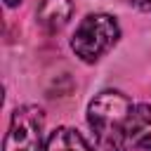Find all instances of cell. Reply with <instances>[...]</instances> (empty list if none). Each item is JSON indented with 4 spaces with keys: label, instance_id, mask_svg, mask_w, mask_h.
I'll list each match as a JSON object with an SVG mask.
<instances>
[{
    "label": "cell",
    "instance_id": "6da1fadb",
    "mask_svg": "<svg viewBox=\"0 0 151 151\" xmlns=\"http://www.w3.org/2000/svg\"><path fill=\"white\" fill-rule=\"evenodd\" d=\"M87 125L97 151H125L151 125V104H134L118 90H104L87 104Z\"/></svg>",
    "mask_w": 151,
    "mask_h": 151
},
{
    "label": "cell",
    "instance_id": "7a4b0ae2",
    "mask_svg": "<svg viewBox=\"0 0 151 151\" xmlns=\"http://www.w3.org/2000/svg\"><path fill=\"white\" fill-rule=\"evenodd\" d=\"M118 38H120V26L116 17L106 12H94L78 24L76 33L71 35V50L85 64H94L109 50H113Z\"/></svg>",
    "mask_w": 151,
    "mask_h": 151
},
{
    "label": "cell",
    "instance_id": "3957f363",
    "mask_svg": "<svg viewBox=\"0 0 151 151\" xmlns=\"http://www.w3.org/2000/svg\"><path fill=\"white\" fill-rule=\"evenodd\" d=\"M45 113L35 104H21L9 118L2 151H40L42 149Z\"/></svg>",
    "mask_w": 151,
    "mask_h": 151
},
{
    "label": "cell",
    "instance_id": "277c9868",
    "mask_svg": "<svg viewBox=\"0 0 151 151\" xmlns=\"http://www.w3.org/2000/svg\"><path fill=\"white\" fill-rule=\"evenodd\" d=\"M73 14V2L71 0H42L38 5V24L47 31V33H54L59 28H64L68 24Z\"/></svg>",
    "mask_w": 151,
    "mask_h": 151
},
{
    "label": "cell",
    "instance_id": "5b68a950",
    "mask_svg": "<svg viewBox=\"0 0 151 151\" xmlns=\"http://www.w3.org/2000/svg\"><path fill=\"white\" fill-rule=\"evenodd\" d=\"M45 151H97L76 127L61 125L50 132L45 142Z\"/></svg>",
    "mask_w": 151,
    "mask_h": 151
},
{
    "label": "cell",
    "instance_id": "8992f818",
    "mask_svg": "<svg viewBox=\"0 0 151 151\" xmlns=\"http://www.w3.org/2000/svg\"><path fill=\"white\" fill-rule=\"evenodd\" d=\"M132 7H137L139 12H149L151 14V0H127Z\"/></svg>",
    "mask_w": 151,
    "mask_h": 151
},
{
    "label": "cell",
    "instance_id": "52a82bcc",
    "mask_svg": "<svg viewBox=\"0 0 151 151\" xmlns=\"http://www.w3.org/2000/svg\"><path fill=\"white\" fill-rule=\"evenodd\" d=\"M137 146H139V149H151V132H144V134L137 139Z\"/></svg>",
    "mask_w": 151,
    "mask_h": 151
},
{
    "label": "cell",
    "instance_id": "ba28073f",
    "mask_svg": "<svg viewBox=\"0 0 151 151\" xmlns=\"http://www.w3.org/2000/svg\"><path fill=\"white\" fill-rule=\"evenodd\" d=\"M2 2H5V7H17L21 0H2Z\"/></svg>",
    "mask_w": 151,
    "mask_h": 151
}]
</instances>
